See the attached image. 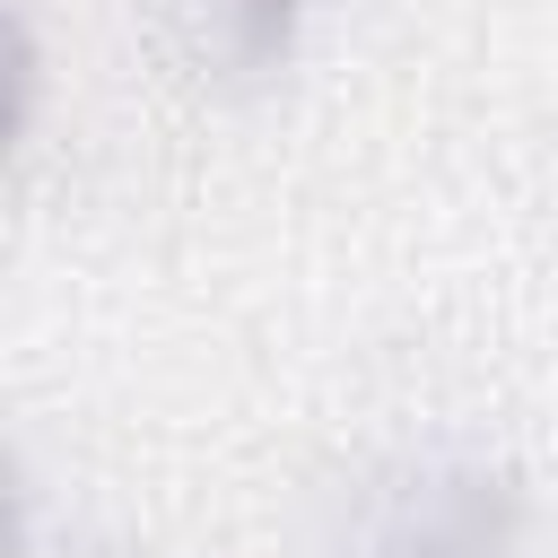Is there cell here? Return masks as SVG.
Segmentation results:
<instances>
[{
  "instance_id": "6da1fadb",
  "label": "cell",
  "mask_w": 558,
  "mask_h": 558,
  "mask_svg": "<svg viewBox=\"0 0 558 558\" xmlns=\"http://www.w3.org/2000/svg\"><path fill=\"white\" fill-rule=\"evenodd\" d=\"M201 9H209V44L253 70V61H270L288 44V9L296 0H201Z\"/></svg>"
},
{
  "instance_id": "7a4b0ae2",
  "label": "cell",
  "mask_w": 558,
  "mask_h": 558,
  "mask_svg": "<svg viewBox=\"0 0 558 558\" xmlns=\"http://www.w3.org/2000/svg\"><path fill=\"white\" fill-rule=\"evenodd\" d=\"M497 541H488V514L480 506H436V514H418V541L410 549H392V558H488Z\"/></svg>"
}]
</instances>
